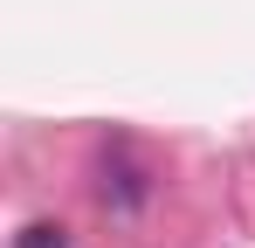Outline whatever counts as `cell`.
<instances>
[{
    "label": "cell",
    "instance_id": "cell-1",
    "mask_svg": "<svg viewBox=\"0 0 255 248\" xmlns=\"http://www.w3.org/2000/svg\"><path fill=\"white\" fill-rule=\"evenodd\" d=\"M14 248H69V228L62 221H35V228H21Z\"/></svg>",
    "mask_w": 255,
    "mask_h": 248
}]
</instances>
